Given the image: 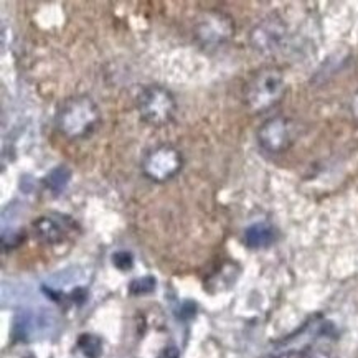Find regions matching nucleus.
<instances>
[{
  "instance_id": "f257e3e1",
  "label": "nucleus",
  "mask_w": 358,
  "mask_h": 358,
  "mask_svg": "<svg viewBox=\"0 0 358 358\" xmlns=\"http://www.w3.org/2000/svg\"><path fill=\"white\" fill-rule=\"evenodd\" d=\"M99 111L88 96L66 99L57 113V127L68 139H83L94 131Z\"/></svg>"
},
{
  "instance_id": "f03ea898",
  "label": "nucleus",
  "mask_w": 358,
  "mask_h": 358,
  "mask_svg": "<svg viewBox=\"0 0 358 358\" xmlns=\"http://www.w3.org/2000/svg\"><path fill=\"white\" fill-rule=\"evenodd\" d=\"M284 76L278 68H263L251 78L246 85L245 99L251 111H264L278 103L282 98Z\"/></svg>"
},
{
  "instance_id": "7ed1b4c3",
  "label": "nucleus",
  "mask_w": 358,
  "mask_h": 358,
  "mask_svg": "<svg viewBox=\"0 0 358 358\" xmlns=\"http://www.w3.org/2000/svg\"><path fill=\"white\" fill-rule=\"evenodd\" d=\"M137 111L147 124L160 127L176 116L177 103L171 91L160 86H147L137 96Z\"/></svg>"
},
{
  "instance_id": "20e7f679",
  "label": "nucleus",
  "mask_w": 358,
  "mask_h": 358,
  "mask_svg": "<svg viewBox=\"0 0 358 358\" xmlns=\"http://www.w3.org/2000/svg\"><path fill=\"white\" fill-rule=\"evenodd\" d=\"M182 154L172 145H159L145 155L142 171L155 182H167L182 169Z\"/></svg>"
},
{
  "instance_id": "39448f33",
  "label": "nucleus",
  "mask_w": 358,
  "mask_h": 358,
  "mask_svg": "<svg viewBox=\"0 0 358 358\" xmlns=\"http://www.w3.org/2000/svg\"><path fill=\"white\" fill-rule=\"evenodd\" d=\"M291 124L281 116L268 119L258 132L259 145L269 154H281L291 144Z\"/></svg>"
},
{
  "instance_id": "423d86ee",
  "label": "nucleus",
  "mask_w": 358,
  "mask_h": 358,
  "mask_svg": "<svg viewBox=\"0 0 358 358\" xmlns=\"http://www.w3.org/2000/svg\"><path fill=\"white\" fill-rule=\"evenodd\" d=\"M233 34V22L222 12L206 13L196 29V35L205 45H217L229 38Z\"/></svg>"
},
{
  "instance_id": "0eeeda50",
  "label": "nucleus",
  "mask_w": 358,
  "mask_h": 358,
  "mask_svg": "<svg viewBox=\"0 0 358 358\" xmlns=\"http://www.w3.org/2000/svg\"><path fill=\"white\" fill-rule=\"evenodd\" d=\"M276 241V229L273 224L261 222L251 224L245 231V243L248 248L259 250V248H268Z\"/></svg>"
},
{
  "instance_id": "6e6552de",
  "label": "nucleus",
  "mask_w": 358,
  "mask_h": 358,
  "mask_svg": "<svg viewBox=\"0 0 358 358\" xmlns=\"http://www.w3.org/2000/svg\"><path fill=\"white\" fill-rule=\"evenodd\" d=\"M35 235L45 245H55L63 240V229L52 218H38L34 223Z\"/></svg>"
},
{
  "instance_id": "1a4fd4ad",
  "label": "nucleus",
  "mask_w": 358,
  "mask_h": 358,
  "mask_svg": "<svg viewBox=\"0 0 358 358\" xmlns=\"http://www.w3.org/2000/svg\"><path fill=\"white\" fill-rule=\"evenodd\" d=\"M70 169L65 167V165H59V167L53 169V171L48 173L47 178H45V183H47V187L53 192V194H59V192L65 190L68 183H70Z\"/></svg>"
},
{
  "instance_id": "9d476101",
  "label": "nucleus",
  "mask_w": 358,
  "mask_h": 358,
  "mask_svg": "<svg viewBox=\"0 0 358 358\" xmlns=\"http://www.w3.org/2000/svg\"><path fill=\"white\" fill-rule=\"evenodd\" d=\"M78 347L81 348L86 358H99L103 353V343L98 337L91 334H83L78 338Z\"/></svg>"
},
{
  "instance_id": "9b49d317",
  "label": "nucleus",
  "mask_w": 358,
  "mask_h": 358,
  "mask_svg": "<svg viewBox=\"0 0 358 358\" xmlns=\"http://www.w3.org/2000/svg\"><path fill=\"white\" fill-rule=\"evenodd\" d=\"M155 289V279L152 276H144L141 279H136V281L131 282L129 291L134 296H144V294L152 292Z\"/></svg>"
},
{
  "instance_id": "f8f14e48",
  "label": "nucleus",
  "mask_w": 358,
  "mask_h": 358,
  "mask_svg": "<svg viewBox=\"0 0 358 358\" xmlns=\"http://www.w3.org/2000/svg\"><path fill=\"white\" fill-rule=\"evenodd\" d=\"M113 263H114V266H116L117 269L127 271V269L132 268V263H134V261H132V255H131V252H127V251H117V252H114Z\"/></svg>"
},
{
  "instance_id": "ddd939ff",
  "label": "nucleus",
  "mask_w": 358,
  "mask_h": 358,
  "mask_svg": "<svg viewBox=\"0 0 358 358\" xmlns=\"http://www.w3.org/2000/svg\"><path fill=\"white\" fill-rule=\"evenodd\" d=\"M159 358H178V350L176 347H169L160 353Z\"/></svg>"
}]
</instances>
